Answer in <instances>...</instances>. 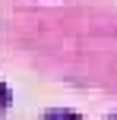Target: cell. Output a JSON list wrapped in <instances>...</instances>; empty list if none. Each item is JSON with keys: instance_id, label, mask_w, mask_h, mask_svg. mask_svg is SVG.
<instances>
[{"instance_id": "6da1fadb", "label": "cell", "mask_w": 117, "mask_h": 120, "mask_svg": "<svg viewBox=\"0 0 117 120\" xmlns=\"http://www.w3.org/2000/svg\"><path fill=\"white\" fill-rule=\"evenodd\" d=\"M44 120H82L79 114H73V111H48Z\"/></svg>"}, {"instance_id": "7a4b0ae2", "label": "cell", "mask_w": 117, "mask_h": 120, "mask_svg": "<svg viewBox=\"0 0 117 120\" xmlns=\"http://www.w3.org/2000/svg\"><path fill=\"white\" fill-rule=\"evenodd\" d=\"M3 104H10V89L0 82V108H3Z\"/></svg>"}]
</instances>
